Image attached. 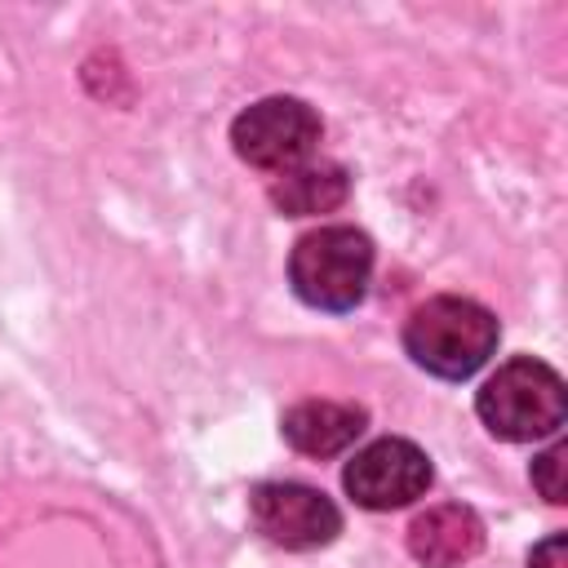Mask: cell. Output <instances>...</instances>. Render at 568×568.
Listing matches in <instances>:
<instances>
[{
    "label": "cell",
    "mask_w": 568,
    "mask_h": 568,
    "mask_svg": "<svg viewBox=\"0 0 568 568\" xmlns=\"http://www.w3.org/2000/svg\"><path fill=\"white\" fill-rule=\"evenodd\" d=\"M497 337H501L497 315L484 302L462 293H435L422 306H413V315L404 320L408 359L444 382L475 377L493 359Z\"/></svg>",
    "instance_id": "cell-1"
},
{
    "label": "cell",
    "mask_w": 568,
    "mask_h": 568,
    "mask_svg": "<svg viewBox=\"0 0 568 568\" xmlns=\"http://www.w3.org/2000/svg\"><path fill=\"white\" fill-rule=\"evenodd\" d=\"M475 413L488 426V435H497L506 444L559 435V426L568 417L564 377L546 359L515 355V359L497 364V373L475 390Z\"/></svg>",
    "instance_id": "cell-2"
},
{
    "label": "cell",
    "mask_w": 568,
    "mask_h": 568,
    "mask_svg": "<svg viewBox=\"0 0 568 568\" xmlns=\"http://www.w3.org/2000/svg\"><path fill=\"white\" fill-rule=\"evenodd\" d=\"M373 280V240L355 226H315L288 253L293 293L328 315H346L364 302Z\"/></svg>",
    "instance_id": "cell-3"
},
{
    "label": "cell",
    "mask_w": 568,
    "mask_h": 568,
    "mask_svg": "<svg viewBox=\"0 0 568 568\" xmlns=\"http://www.w3.org/2000/svg\"><path fill=\"white\" fill-rule=\"evenodd\" d=\"M320 138H324V124H320L315 106L302 98H284V93L262 98L231 120L235 155L262 173H284V169L302 164L320 146Z\"/></svg>",
    "instance_id": "cell-4"
},
{
    "label": "cell",
    "mask_w": 568,
    "mask_h": 568,
    "mask_svg": "<svg viewBox=\"0 0 568 568\" xmlns=\"http://www.w3.org/2000/svg\"><path fill=\"white\" fill-rule=\"evenodd\" d=\"M430 479H435L430 457L413 439H404V435L373 439L342 470V488L364 510H399V506L426 497Z\"/></svg>",
    "instance_id": "cell-5"
},
{
    "label": "cell",
    "mask_w": 568,
    "mask_h": 568,
    "mask_svg": "<svg viewBox=\"0 0 568 568\" xmlns=\"http://www.w3.org/2000/svg\"><path fill=\"white\" fill-rule=\"evenodd\" d=\"M248 519L271 546L284 550H320L342 532V510L333 506V497L284 479L257 484L248 493Z\"/></svg>",
    "instance_id": "cell-6"
},
{
    "label": "cell",
    "mask_w": 568,
    "mask_h": 568,
    "mask_svg": "<svg viewBox=\"0 0 568 568\" xmlns=\"http://www.w3.org/2000/svg\"><path fill=\"white\" fill-rule=\"evenodd\" d=\"M484 550V519L462 501H439L408 524V555L422 568H462Z\"/></svg>",
    "instance_id": "cell-7"
},
{
    "label": "cell",
    "mask_w": 568,
    "mask_h": 568,
    "mask_svg": "<svg viewBox=\"0 0 568 568\" xmlns=\"http://www.w3.org/2000/svg\"><path fill=\"white\" fill-rule=\"evenodd\" d=\"M364 426H368V413L346 399H302L280 422L288 448H297L302 457H320V462L351 448Z\"/></svg>",
    "instance_id": "cell-8"
},
{
    "label": "cell",
    "mask_w": 568,
    "mask_h": 568,
    "mask_svg": "<svg viewBox=\"0 0 568 568\" xmlns=\"http://www.w3.org/2000/svg\"><path fill=\"white\" fill-rule=\"evenodd\" d=\"M346 195H351V173L337 160H302L271 182V204L284 217L333 213L346 204Z\"/></svg>",
    "instance_id": "cell-9"
},
{
    "label": "cell",
    "mask_w": 568,
    "mask_h": 568,
    "mask_svg": "<svg viewBox=\"0 0 568 568\" xmlns=\"http://www.w3.org/2000/svg\"><path fill=\"white\" fill-rule=\"evenodd\" d=\"M564 457H568V448L555 439L541 457H532V484H537V493L550 501V506H564L568 501V488H564Z\"/></svg>",
    "instance_id": "cell-10"
},
{
    "label": "cell",
    "mask_w": 568,
    "mask_h": 568,
    "mask_svg": "<svg viewBox=\"0 0 568 568\" xmlns=\"http://www.w3.org/2000/svg\"><path fill=\"white\" fill-rule=\"evenodd\" d=\"M528 568H568V537L550 532L546 541H537L528 555Z\"/></svg>",
    "instance_id": "cell-11"
}]
</instances>
